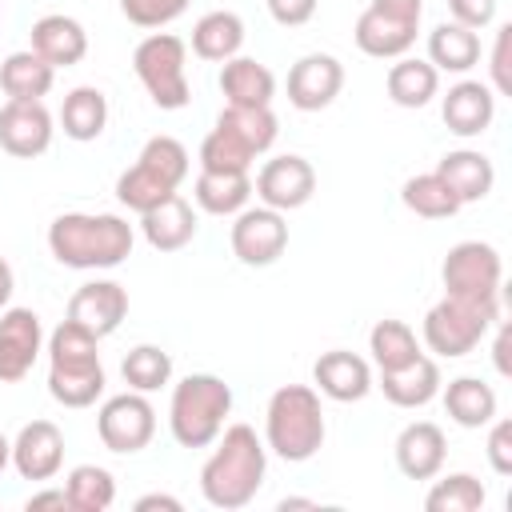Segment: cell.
Here are the masks:
<instances>
[{"label": "cell", "mask_w": 512, "mask_h": 512, "mask_svg": "<svg viewBox=\"0 0 512 512\" xmlns=\"http://www.w3.org/2000/svg\"><path fill=\"white\" fill-rule=\"evenodd\" d=\"M64 464V432L52 420H32L12 440V468L24 480H52Z\"/></svg>", "instance_id": "obj_18"}, {"label": "cell", "mask_w": 512, "mask_h": 512, "mask_svg": "<svg viewBox=\"0 0 512 512\" xmlns=\"http://www.w3.org/2000/svg\"><path fill=\"white\" fill-rule=\"evenodd\" d=\"M448 12H452L456 24L480 32V28H488L496 20V0H448Z\"/></svg>", "instance_id": "obj_43"}, {"label": "cell", "mask_w": 512, "mask_h": 512, "mask_svg": "<svg viewBox=\"0 0 512 512\" xmlns=\"http://www.w3.org/2000/svg\"><path fill=\"white\" fill-rule=\"evenodd\" d=\"M444 408L460 428H484L496 416V392L480 376H456L444 388Z\"/></svg>", "instance_id": "obj_33"}, {"label": "cell", "mask_w": 512, "mask_h": 512, "mask_svg": "<svg viewBox=\"0 0 512 512\" xmlns=\"http://www.w3.org/2000/svg\"><path fill=\"white\" fill-rule=\"evenodd\" d=\"M440 364L432 356H416L412 364L396 368V372H380V392L388 396V404L396 408H424L428 400L440 396Z\"/></svg>", "instance_id": "obj_25"}, {"label": "cell", "mask_w": 512, "mask_h": 512, "mask_svg": "<svg viewBox=\"0 0 512 512\" xmlns=\"http://www.w3.org/2000/svg\"><path fill=\"white\" fill-rule=\"evenodd\" d=\"M52 80H56V68L32 48L12 52L0 64V88L8 100H44L52 92Z\"/></svg>", "instance_id": "obj_29"}, {"label": "cell", "mask_w": 512, "mask_h": 512, "mask_svg": "<svg viewBox=\"0 0 512 512\" xmlns=\"http://www.w3.org/2000/svg\"><path fill=\"white\" fill-rule=\"evenodd\" d=\"M64 492L72 500V512H104L116 500V476L100 464H76L64 480Z\"/></svg>", "instance_id": "obj_37"}, {"label": "cell", "mask_w": 512, "mask_h": 512, "mask_svg": "<svg viewBox=\"0 0 512 512\" xmlns=\"http://www.w3.org/2000/svg\"><path fill=\"white\" fill-rule=\"evenodd\" d=\"M12 288H16V276H12V264L0 256V312L8 308V300H12Z\"/></svg>", "instance_id": "obj_49"}, {"label": "cell", "mask_w": 512, "mask_h": 512, "mask_svg": "<svg viewBox=\"0 0 512 512\" xmlns=\"http://www.w3.org/2000/svg\"><path fill=\"white\" fill-rule=\"evenodd\" d=\"M264 4H268V16H272L276 24L300 28V24H308V20L316 16V4H320V0H264Z\"/></svg>", "instance_id": "obj_45"}, {"label": "cell", "mask_w": 512, "mask_h": 512, "mask_svg": "<svg viewBox=\"0 0 512 512\" xmlns=\"http://www.w3.org/2000/svg\"><path fill=\"white\" fill-rule=\"evenodd\" d=\"M220 92L236 108H264L276 96V76L252 56H232L220 68Z\"/></svg>", "instance_id": "obj_26"}, {"label": "cell", "mask_w": 512, "mask_h": 512, "mask_svg": "<svg viewBox=\"0 0 512 512\" xmlns=\"http://www.w3.org/2000/svg\"><path fill=\"white\" fill-rule=\"evenodd\" d=\"M228 412H232V388L212 372H192L172 388L168 400L172 440L180 448H208L220 436Z\"/></svg>", "instance_id": "obj_5"}, {"label": "cell", "mask_w": 512, "mask_h": 512, "mask_svg": "<svg viewBox=\"0 0 512 512\" xmlns=\"http://www.w3.org/2000/svg\"><path fill=\"white\" fill-rule=\"evenodd\" d=\"M480 60V36L456 20H444L428 32V64L436 72H468Z\"/></svg>", "instance_id": "obj_28"}, {"label": "cell", "mask_w": 512, "mask_h": 512, "mask_svg": "<svg viewBox=\"0 0 512 512\" xmlns=\"http://www.w3.org/2000/svg\"><path fill=\"white\" fill-rule=\"evenodd\" d=\"M216 128H224L228 136H236L252 156H264V152L276 144V132H280V124H276V116H272L268 104H264V108H236V104H224V112L216 116Z\"/></svg>", "instance_id": "obj_34"}, {"label": "cell", "mask_w": 512, "mask_h": 512, "mask_svg": "<svg viewBox=\"0 0 512 512\" xmlns=\"http://www.w3.org/2000/svg\"><path fill=\"white\" fill-rule=\"evenodd\" d=\"M96 436L108 452H120V456H132L140 448L152 444L156 436V408L148 404L144 392H120V396H108L96 412Z\"/></svg>", "instance_id": "obj_11"}, {"label": "cell", "mask_w": 512, "mask_h": 512, "mask_svg": "<svg viewBox=\"0 0 512 512\" xmlns=\"http://www.w3.org/2000/svg\"><path fill=\"white\" fill-rule=\"evenodd\" d=\"M508 44H512V24H504L496 32V44H492V92L508 96L512 92V72H508Z\"/></svg>", "instance_id": "obj_44"}, {"label": "cell", "mask_w": 512, "mask_h": 512, "mask_svg": "<svg viewBox=\"0 0 512 512\" xmlns=\"http://www.w3.org/2000/svg\"><path fill=\"white\" fill-rule=\"evenodd\" d=\"M384 88H388L392 104H400V108H424V104L440 92V72H436L428 60L396 56V64L388 68Z\"/></svg>", "instance_id": "obj_31"}, {"label": "cell", "mask_w": 512, "mask_h": 512, "mask_svg": "<svg viewBox=\"0 0 512 512\" xmlns=\"http://www.w3.org/2000/svg\"><path fill=\"white\" fill-rule=\"evenodd\" d=\"M252 160L256 156L236 136H228L224 128H212L200 140V168H208V172H248Z\"/></svg>", "instance_id": "obj_40"}, {"label": "cell", "mask_w": 512, "mask_h": 512, "mask_svg": "<svg viewBox=\"0 0 512 512\" xmlns=\"http://www.w3.org/2000/svg\"><path fill=\"white\" fill-rule=\"evenodd\" d=\"M24 508H28V512H44V508L72 512V500H68V492H64V488H44V492H32Z\"/></svg>", "instance_id": "obj_46"}, {"label": "cell", "mask_w": 512, "mask_h": 512, "mask_svg": "<svg viewBox=\"0 0 512 512\" xmlns=\"http://www.w3.org/2000/svg\"><path fill=\"white\" fill-rule=\"evenodd\" d=\"M368 352H372L376 372H396L420 356V344L404 320H376L368 332Z\"/></svg>", "instance_id": "obj_35"}, {"label": "cell", "mask_w": 512, "mask_h": 512, "mask_svg": "<svg viewBox=\"0 0 512 512\" xmlns=\"http://www.w3.org/2000/svg\"><path fill=\"white\" fill-rule=\"evenodd\" d=\"M188 176V148L176 136H152L136 164L120 172L116 180V200L132 212H148L164 196H172Z\"/></svg>", "instance_id": "obj_6"}, {"label": "cell", "mask_w": 512, "mask_h": 512, "mask_svg": "<svg viewBox=\"0 0 512 512\" xmlns=\"http://www.w3.org/2000/svg\"><path fill=\"white\" fill-rule=\"evenodd\" d=\"M44 348V328L32 308L0 312V384H20Z\"/></svg>", "instance_id": "obj_14"}, {"label": "cell", "mask_w": 512, "mask_h": 512, "mask_svg": "<svg viewBox=\"0 0 512 512\" xmlns=\"http://www.w3.org/2000/svg\"><path fill=\"white\" fill-rule=\"evenodd\" d=\"M8 464H12V440H8L4 432H0V472H4Z\"/></svg>", "instance_id": "obj_50"}, {"label": "cell", "mask_w": 512, "mask_h": 512, "mask_svg": "<svg viewBox=\"0 0 512 512\" xmlns=\"http://www.w3.org/2000/svg\"><path fill=\"white\" fill-rule=\"evenodd\" d=\"M444 456H448V440H444L440 424H432V420H412L396 436V468L408 480H432V476H440Z\"/></svg>", "instance_id": "obj_20"}, {"label": "cell", "mask_w": 512, "mask_h": 512, "mask_svg": "<svg viewBox=\"0 0 512 512\" xmlns=\"http://www.w3.org/2000/svg\"><path fill=\"white\" fill-rule=\"evenodd\" d=\"M132 68L144 84V92L152 96L156 108L164 112H176L192 100V88H188V44L172 32H152L136 44L132 52Z\"/></svg>", "instance_id": "obj_7"}, {"label": "cell", "mask_w": 512, "mask_h": 512, "mask_svg": "<svg viewBox=\"0 0 512 512\" xmlns=\"http://www.w3.org/2000/svg\"><path fill=\"white\" fill-rule=\"evenodd\" d=\"M192 0H120V12L136 28H164L188 12Z\"/></svg>", "instance_id": "obj_41"}, {"label": "cell", "mask_w": 512, "mask_h": 512, "mask_svg": "<svg viewBox=\"0 0 512 512\" xmlns=\"http://www.w3.org/2000/svg\"><path fill=\"white\" fill-rule=\"evenodd\" d=\"M344 88V64L328 52H308L288 68V104L300 112L328 108Z\"/></svg>", "instance_id": "obj_15"}, {"label": "cell", "mask_w": 512, "mask_h": 512, "mask_svg": "<svg viewBox=\"0 0 512 512\" xmlns=\"http://www.w3.org/2000/svg\"><path fill=\"white\" fill-rule=\"evenodd\" d=\"M496 316H500V304L444 296L424 316V344H428V352H436L444 360H460L488 336Z\"/></svg>", "instance_id": "obj_8"}, {"label": "cell", "mask_w": 512, "mask_h": 512, "mask_svg": "<svg viewBox=\"0 0 512 512\" xmlns=\"http://www.w3.org/2000/svg\"><path fill=\"white\" fill-rule=\"evenodd\" d=\"M120 376H124V384L132 388V392H156V388H164L168 380H172V356L160 348V344H136L128 356H124V364H120Z\"/></svg>", "instance_id": "obj_38"}, {"label": "cell", "mask_w": 512, "mask_h": 512, "mask_svg": "<svg viewBox=\"0 0 512 512\" xmlns=\"http://www.w3.org/2000/svg\"><path fill=\"white\" fill-rule=\"evenodd\" d=\"M484 500H488V492L472 472H448L428 488L424 508L428 512H476V508H484Z\"/></svg>", "instance_id": "obj_39"}, {"label": "cell", "mask_w": 512, "mask_h": 512, "mask_svg": "<svg viewBox=\"0 0 512 512\" xmlns=\"http://www.w3.org/2000/svg\"><path fill=\"white\" fill-rule=\"evenodd\" d=\"M128 316V292L116 280H88L68 300V320L88 328L92 336H112Z\"/></svg>", "instance_id": "obj_17"}, {"label": "cell", "mask_w": 512, "mask_h": 512, "mask_svg": "<svg viewBox=\"0 0 512 512\" xmlns=\"http://www.w3.org/2000/svg\"><path fill=\"white\" fill-rule=\"evenodd\" d=\"M324 408H320V392L308 384H284L272 392L268 412H264V444L288 460V464H304L324 448Z\"/></svg>", "instance_id": "obj_4"}, {"label": "cell", "mask_w": 512, "mask_h": 512, "mask_svg": "<svg viewBox=\"0 0 512 512\" xmlns=\"http://www.w3.org/2000/svg\"><path fill=\"white\" fill-rule=\"evenodd\" d=\"M132 224L116 212H64L48 224V252L76 272L116 268L132 256Z\"/></svg>", "instance_id": "obj_2"}, {"label": "cell", "mask_w": 512, "mask_h": 512, "mask_svg": "<svg viewBox=\"0 0 512 512\" xmlns=\"http://www.w3.org/2000/svg\"><path fill=\"white\" fill-rule=\"evenodd\" d=\"M152 508H164V512H180L184 504H180L176 496H164V492H148V496H140V500H136V512H152Z\"/></svg>", "instance_id": "obj_48"}, {"label": "cell", "mask_w": 512, "mask_h": 512, "mask_svg": "<svg viewBox=\"0 0 512 512\" xmlns=\"http://www.w3.org/2000/svg\"><path fill=\"white\" fill-rule=\"evenodd\" d=\"M400 200L408 212L424 216V220H448L456 216L464 204L456 200V192L436 176V172H420V176H408L404 188H400Z\"/></svg>", "instance_id": "obj_36"}, {"label": "cell", "mask_w": 512, "mask_h": 512, "mask_svg": "<svg viewBox=\"0 0 512 512\" xmlns=\"http://www.w3.org/2000/svg\"><path fill=\"white\" fill-rule=\"evenodd\" d=\"M256 196L260 204L276 208V212H292V208H304L316 192V168L304 160V156H272L260 172H256Z\"/></svg>", "instance_id": "obj_13"}, {"label": "cell", "mask_w": 512, "mask_h": 512, "mask_svg": "<svg viewBox=\"0 0 512 512\" xmlns=\"http://www.w3.org/2000/svg\"><path fill=\"white\" fill-rule=\"evenodd\" d=\"M140 232L156 252H180L196 236V212L180 192H172L148 212H140Z\"/></svg>", "instance_id": "obj_23"}, {"label": "cell", "mask_w": 512, "mask_h": 512, "mask_svg": "<svg viewBox=\"0 0 512 512\" xmlns=\"http://www.w3.org/2000/svg\"><path fill=\"white\" fill-rule=\"evenodd\" d=\"M244 48V20L236 12H204L196 24H192V52L200 60H212V64H224L232 56H240Z\"/></svg>", "instance_id": "obj_27"}, {"label": "cell", "mask_w": 512, "mask_h": 512, "mask_svg": "<svg viewBox=\"0 0 512 512\" xmlns=\"http://www.w3.org/2000/svg\"><path fill=\"white\" fill-rule=\"evenodd\" d=\"M420 16H424V0H372L352 28L356 48L372 60L408 56L420 32Z\"/></svg>", "instance_id": "obj_9"}, {"label": "cell", "mask_w": 512, "mask_h": 512, "mask_svg": "<svg viewBox=\"0 0 512 512\" xmlns=\"http://www.w3.org/2000/svg\"><path fill=\"white\" fill-rule=\"evenodd\" d=\"M32 52L44 56L52 68H72L88 56V32L76 16L52 12L32 24Z\"/></svg>", "instance_id": "obj_21"}, {"label": "cell", "mask_w": 512, "mask_h": 512, "mask_svg": "<svg viewBox=\"0 0 512 512\" xmlns=\"http://www.w3.org/2000/svg\"><path fill=\"white\" fill-rule=\"evenodd\" d=\"M440 116H444L448 132L480 136V132H488V124L496 116V92L480 80H460V84L448 88V96L440 104Z\"/></svg>", "instance_id": "obj_22"}, {"label": "cell", "mask_w": 512, "mask_h": 512, "mask_svg": "<svg viewBox=\"0 0 512 512\" xmlns=\"http://www.w3.org/2000/svg\"><path fill=\"white\" fill-rule=\"evenodd\" d=\"M312 380L336 404H356V400H364L372 392V368H368V360L356 356V352H348V348L324 352L312 364Z\"/></svg>", "instance_id": "obj_19"}, {"label": "cell", "mask_w": 512, "mask_h": 512, "mask_svg": "<svg viewBox=\"0 0 512 512\" xmlns=\"http://www.w3.org/2000/svg\"><path fill=\"white\" fill-rule=\"evenodd\" d=\"M48 392L64 408H88L104 392V364H100V336L64 320L48 336Z\"/></svg>", "instance_id": "obj_3"}, {"label": "cell", "mask_w": 512, "mask_h": 512, "mask_svg": "<svg viewBox=\"0 0 512 512\" xmlns=\"http://www.w3.org/2000/svg\"><path fill=\"white\" fill-rule=\"evenodd\" d=\"M60 124H64L68 140H80V144L96 140L104 132V124H108V96L100 88H92V84L72 88L64 96V104H60Z\"/></svg>", "instance_id": "obj_32"}, {"label": "cell", "mask_w": 512, "mask_h": 512, "mask_svg": "<svg viewBox=\"0 0 512 512\" xmlns=\"http://www.w3.org/2000/svg\"><path fill=\"white\" fill-rule=\"evenodd\" d=\"M212 444L216 448L200 468V492L212 508L236 512L256 500L268 472V448L252 424H228Z\"/></svg>", "instance_id": "obj_1"}, {"label": "cell", "mask_w": 512, "mask_h": 512, "mask_svg": "<svg viewBox=\"0 0 512 512\" xmlns=\"http://www.w3.org/2000/svg\"><path fill=\"white\" fill-rule=\"evenodd\" d=\"M232 256L248 268H268L284 256L288 248V224L284 212L260 204V208H240L236 224H232Z\"/></svg>", "instance_id": "obj_12"}, {"label": "cell", "mask_w": 512, "mask_h": 512, "mask_svg": "<svg viewBox=\"0 0 512 512\" xmlns=\"http://www.w3.org/2000/svg\"><path fill=\"white\" fill-rule=\"evenodd\" d=\"M436 176L456 192L460 204H476L492 192L496 184V168L484 152L476 148H456V152H444L440 164H436Z\"/></svg>", "instance_id": "obj_24"}, {"label": "cell", "mask_w": 512, "mask_h": 512, "mask_svg": "<svg viewBox=\"0 0 512 512\" xmlns=\"http://www.w3.org/2000/svg\"><path fill=\"white\" fill-rule=\"evenodd\" d=\"M440 280H444V296L500 304V280H504L500 252L484 240H460L448 248L440 264Z\"/></svg>", "instance_id": "obj_10"}, {"label": "cell", "mask_w": 512, "mask_h": 512, "mask_svg": "<svg viewBox=\"0 0 512 512\" xmlns=\"http://www.w3.org/2000/svg\"><path fill=\"white\" fill-rule=\"evenodd\" d=\"M192 196L208 216H236L252 196V176L248 172H208V168H200V176L192 184Z\"/></svg>", "instance_id": "obj_30"}, {"label": "cell", "mask_w": 512, "mask_h": 512, "mask_svg": "<svg viewBox=\"0 0 512 512\" xmlns=\"http://www.w3.org/2000/svg\"><path fill=\"white\" fill-rule=\"evenodd\" d=\"M488 464L496 476H512V420H488Z\"/></svg>", "instance_id": "obj_42"}, {"label": "cell", "mask_w": 512, "mask_h": 512, "mask_svg": "<svg viewBox=\"0 0 512 512\" xmlns=\"http://www.w3.org/2000/svg\"><path fill=\"white\" fill-rule=\"evenodd\" d=\"M508 344H512V332H508V324H500L496 344H492V360H496V372H500V376L512 372V364H508Z\"/></svg>", "instance_id": "obj_47"}, {"label": "cell", "mask_w": 512, "mask_h": 512, "mask_svg": "<svg viewBox=\"0 0 512 512\" xmlns=\"http://www.w3.org/2000/svg\"><path fill=\"white\" fill-rule=\"evenodd\" d=\"M52 112L44 100H8L0 108V148L16 160H32L52 144Z\"/></svg>", "instance_id": "obj_16"}]
</instances>
